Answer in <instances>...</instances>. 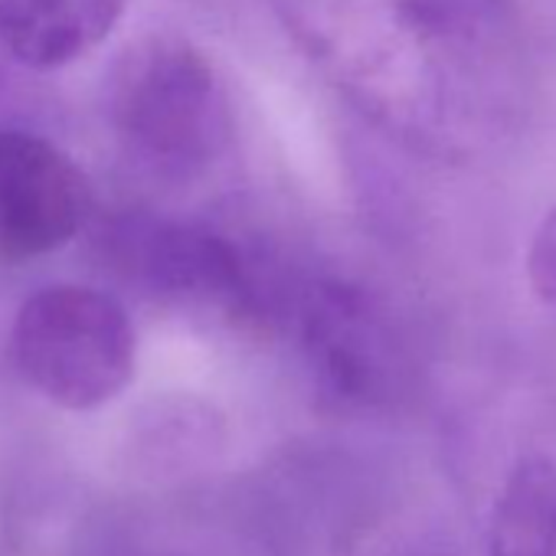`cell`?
<instances>
[{
	"label": "cell",
	"instance_id": "cell-6",
	"mask_svg": "<svg viewBox=\"0 0 556 556\" xmlns=\"http://www.w3.org/2000/svg\"><path fill=\"white\" fill-rule=\"evenodd\" d=\"M92 190L50 138L0 128V258L27 262L63 249L86 226Z\"/></svg>",
	"mask_w": 556,
	"mask_h": 556
},
{
	"label": "cell",
	"instance_id": "cell-1",
	"mask_svg": "<svg viewBox=\"0 0 556 556\" xmlns=\"http://www.w3.org/2000/svg\"><path fill=\"white\" fill-rule=\"evenodd\" d=\"M321 76L383 135L471 161L520 125L533 56L517 0H271Z\"/></svg>",
	"mask_w": 556,
	"mask_h": 556
},
{
	"label": "cell",
	"instance_id": "cell-9",
	"mask_svg": "<svg viewBox=\"0 0 556 556\" xmlns=\"http://www.w3.org/2000/svg\"><path fill=\"white\" fill-rule=\"evenodd\" d=\"M523 275L533 299L556 308V206H549L533 226L523 255Z\"/></svg>",
	"mask_w": 556,
	"mask_h": 556
},
{
	"label": "cell",
	"instance_id": "cell-3",
	"mask_svg": "<svg viewBox=\"0 0 556 556\" xmlns=\"http://www.w3.org/2000/svg\"><path fill=\"white\" fill-rule=\"evenodd\" d=\"M135 354L138 338L128 312L89 286L40 289L21 305L11 331L21 377L66 409H96L125 393Z\"/></svg>",
	"mask_w": 556,
	"mask_h": 556
},
{
	"label": "cell",
	"instance_id": "cell-7",
	"mask_svg": "<svg viewBox=\"0 0 556 556\" xmlns=\"http://www.w3.org/2000/svg\"><path fill=\"white\" fill-rule=\"evenodd\" d=\"M128 0H0V47L30 70L89 56L118 27Z\"/></svg>",
	"mask_w": 556,
	"mask_h": 556
},
{
	"label": "cell",
	"instance_id": "cell-4",
	"mask_svg": "<svg viewBox=\"0 0 556 556\" xmlns=\"http://www.w3.org/2000/svg\"><path fill=\"white\" fill-rule=\"evenodd\" d=\"M102 245L125 282L157 302L213 312L236 325H265L278 315L258 268L210 226L125 213L105 226Z\"/></svg>",
	"mask_w": 556,
	"mask_h": 556
},
{
	"label": "cell",
	"instance_id": "cell-2",
	"mask_svg": "<svg viewBox=\"0 0 556 556\" xmlns=\"http://www.w3.org/2000/svg\"><path fill=\"white\" fill-rule=\"evenodd\" d=\"M109 122L125 151L161 177L206 170L232 135L213 63L180 37L131 43L109 76Z\"/></svg>",
	"mask_w": 556,
	"mask_h": 556
},
{
	"label": "cell",
	"instance_id": "cell-5",
	"mask_svg": "<svg viewBox=\"0 0 556 556\" xmlns=\"http://www.w3.org/2000/svg\"><path fill=\"white\" fill-rule=\"evenodd\" d=\"M305 367L321 396L341 409H387L409 387V351L396 321L364 286L318 278L295 302Z\"/></svg>",
	"mask_w": 556,
	"mask_h": 556
},
{
	"label": "cell",
	"instance_id": "cell-8",
	"mask_svg": "<svg viewBox=\"0 0 556 556\" xmlns=\"http://www.w3.org/2000/svg\"><path fill=\"white\" fill-rule=\"evenodd\" d=\"M491 556H556V462L520 458L491 510Z\"/></svg>",
	"mask_w": 556,
	"mask_h": 556
}]
</instances>
